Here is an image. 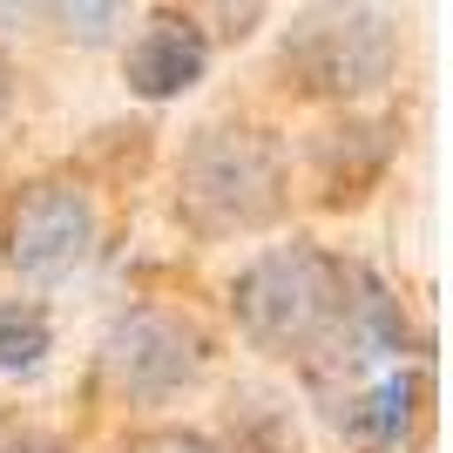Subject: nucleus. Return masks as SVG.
I'll list each match as a JSON object with an SVG mask.
<instances>
[{
    "label": "nucleus",
    "mask_w": 453,
    "mask_h": 453,
    "mask_svg": "<svg viewBox=\"0 0 453 453\" xmlns=\"http://www.w3.org/2000/svg\"><path fill=\"white\" fill-rule=\"evenodd\" d=\"M352 278L359 265H345L319 244H271L257 250L237 278H230V311L257 352L271 359H298L304 372H319L339 345L345 304H352Z\"/></svg>",
    "instance_id": "1"
},
{
    "label": "nucleus",
    "mask_w": 453,
    "mask_h": 453,
    "mask_svg": "<svg viewBox=\"0 0 453 453\" xmlns=\"http://www.w3.org/2000/svg\"><path fill=\"white\" fill-rule=\"evenodd\" d=\"M291 203L284 183V156L265 129L244 122H210L183 142L176 163V217L196 237H250L271 230Z\"/></svg>",
    "instance_id": "2"
},
{
    "label": "nucleus",
    "mask_w": 453,
    "mask_h": 453,
    "mask_svg": "<svg viewBox=\"0 0 453 453\" xmlns=\"http://www.w3.org/2000/svg\"><path fill=\"white\" fill-rule=\"evenodd\" d=\"M278 68L298 95L319 102H365L399 68V27L372 0H311L278 35Z\"/></svg>",
    "instance_id": "3"
},
{
    "label": "nucleus",
    "mask_w": 453,
    "mask_h": 453,
    "mask_svg": "<svg viewBox=\"0 0 453 453\" xmlns=\"http://www.w3.org/2000/svg\"><path fill=\"white\" fill-rule=\"evenodd\" d=\"M210 372V339L203 325L163 304H135L109 325L102 339V379L135 406H163V399L189 393Z\"/></svg>",
    "instance_id": "4"
},
{
    "label": "nucleus",
    "mask_w": 453,
    "mask_h": 453,
    "mask_svg": "<svg viewBox=\"0 0 453 453\" xmlns=\"http://www.w3.org/2000/svg\"><path fill=\"white\" fill-rule=\"evenodd\" d=\"M95 237H102V224H95L88 189L68 183V176H41V183H27L14 196V210H7L0 257L27 284H61L95 257Z\"/></svg>",
    "instance_id": "5"
},
{
    "label": "nucleus",
    "mask_w": 453,
    "mask_h": 453,
    "mask_svg": "<svg viewBox=\"0 0 453 453\" xmlns=\"http://www.w3.org/2000/svg\"><path fill=\"white\" fill-rule=\"evenodd\" d=\"M203 68H210V41L189 14H156L129 41V61H122V75H129V88L142 102H170V95L196 88Z\"/></svg>",
    "instance_id": "6"
},
{
    "label": "nucleus",
    "mask_w": 453,
    "mask_h": 453,
    "mask_svg": "<svg viewBox=\"0 0 453 453\" xmlns=\"http://www.w3.org/2000/svg\"><path fill=\"white\" fill-rule=\"evenodd\" d=\"M339 426H352V434L365 440V447L393 453L413 440L419 426V406H426V379L413 372V365H393V372H379L372 386H352V393H339Z\"/></svg>",
    "instance_id": "7"
},
{
    "label": "nucleus",
    "mask_w": 453,
    "mask_h": 453,
    "mask_svg": "<svg viewBox=\"0 0 453 453\" xmlns=\"http://www.w3.org/2000/svg\"><path fill=\"white\" fill-rule=\"evenodd\" d=\"M48 345H55V325L35 298L0 304V372H35L48 359Z\"/></svg>",
    "instance_id": "8"
},
{
    "label": "nucleus",
    "mask_w": 453,
    "mask_h": 453,
    "mask_svg": "<svg viewBox=\"0 0 453 453\" xmlns=\"http://www.w3.org/2000/svg\"><path fill=\"white\" fill-rule=\"evenodd\" d=\"M122 14H129V0H55L61 35L81 41V48H102V41H115Z\"/></svg>",
    "instance_id": "9"
},
{
    "label": "nucleus",
    "mask_w": 453,
    "mask_h": 453,
    "mask_svg": "<svg viewBox=\"0 0 453 453\" xmlns=\"http://www.w3.org/2000/svg\"><path fill=\"white\" fill-rule=\"evenodd\" d=\"M129 453H224V447H217V440H203V434H183V426H163V434L129 440Z\"/></svg>",
    "instance_id": "10"
},
{
    "label": "nucleus",
    "mask_w": 453,
    "mask_h": 453,
    "mask_svg": "<svg viewBox=\"0 0 453 453\" xmlns=\"http://www.w3.org/2000/svg\"><path fill=\"white\" fill-rule=\"evenodd\" d=\"M0 453H68L55 434H35V426H20V434H0Z\"/></svg>",
    "instance_id": "11"
},
{
    "label": "nucleus",
    "mask_w": 453,
    "mask_h": 453,
    "mask_svg": "<svg viewBox=\"0 0 453 453\" xmlns=\"http://www.w3.org/2000/svg\"><path fill=\"white\" fill-rule=\"evenodd\" d=\"M7 115H14V61L0 55V122H7Z\"/></svg>",
    "instance_id": "12"
},
{
    "label": "nucleus",
    "mask_w": 453,
    "mask_h": 453,
    "mask_svg": "<svg viewBox=\"0 0 453 453\" xmlns=\"http://www.w3.org/2000/svg\"><path fill=\"white\" fill-rule=\"evenodd\" d=\"M27 7L35 0H0V20H27Z\"/></svg>",
    "instance_id": "13"
}]
</instances>
